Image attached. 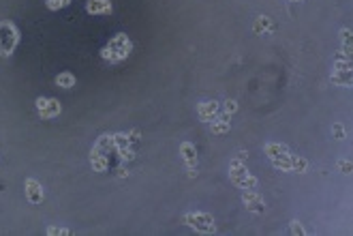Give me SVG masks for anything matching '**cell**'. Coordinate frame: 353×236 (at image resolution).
<instances>
[{"label": "cell", "mask_w": 353, "mask_h": 236, "mask_svg": "<svg viewBox=\"0 0 353 236\" xmlns=\"http://www.w3.org/2000/svg\"><path fill=\"white\" fill-rule=\"evenodd\" d=\"M180 155L184 159V163L189 165V170H195V165H197V148H195L191 142H182Z\"/></svg>", "instance_id": "obj_11"}, {"label": "cell", "mask_w": 353, "mask_h": 236, "mask_svg": "<svg viewBox=\"0 0 353 236\" xmlns=\"http://www.w3.org/2000/svg\"><path fill=\"white\" fill-rule=\"evenodd\" d=\"M71 5V0H45V7L50 11H60Z\"/></svg>", "instance_id": "obj_18"}, {"label": "cell", "mask_w": 353, "mask_h": 236, "mask_svg": "<svg viewBox=\"0 0 353 236\" xmlns=\"http://www.w3.org/2000/svg\"><path fill=\"white\" fill-rule=\"evenodd\" d=\"M276 26H274V22L267 17V15H259L257 19H255L253 24V32L255 34H265V32H272Z\"/></svg>", "instance_id": "obj_12"}, {"label": "cell", "mask_w": 353, "mask_h": 236, "mask_svg": "<svg viewBox=\"0 0 353 236\" xmlns=\"http://www.w3.org/2000/svg\"><path fill=\"white\" fill-rule=\"evenodd\" d=\"M229 118H231V114H225V112H223L221 121L216 118V121L210 123V129H212L214 135H221V133H227V131H229Z\"/></svg>", "instance_id": "obj_14"}, {"label": "cell", "mask_w": 353, "mask_h": 236, "mask_svg": "<svg viewBox=\"0 0 353 236\" xmlns=\"http://www.w3.org/2000/svg\"><path fill=\"white\" fill-rule=\"evenodd\" d=\"M131 52H133V41L129 39V34L118 32V34H114V37L107 41V45L103 47L101 56H103L105 63L116 65V63L127 61V58L131 56Z\"/></svg>", "instance_id": "obj_1"}, {"label": "cell", "mask_w": 353, "mask_h": 236, "mask_svg": "<svg viewBox=\"0 0 353 236\" xmlns=\"http://www.w3.org/2000/svg\"><path fill=\"white\" fill-rule=\"evenodd\" d=\"M340 41H343L345 50L351 52V28H343V32H340Z\"/></svg>", "instance_id": "obj_19"}, {"label": "cell", "mask_w": 353, "mask_h": 236, "mask_svg": "<svg viewBox=\"0 0 353 236\" xmlns=\"http://www.w3.org/2000/svg\"><path fill=\"white\" fill-rule=\"evenodd\" d=\"M120 152V157H122L124 161H131V159H135V152H133L131 148H124V150H118Z\"/></svg>", "instance_id": "obj_24"}, {"label": "cell", "mask_w": 353, "mask_h": 236, "mask_svg": "<svg viewBox=\"0 0 353 236\" xmlns=\"http://www.w3.org/2000/svg\"><path fill=\"white\" fill-rule=\"evenodd\" d=\"M184 223H186V226H191L193 230L201 232V234L216 232L214 217L208 215V212H189V215H184Z\"/></svg>", "instance_id": "obj_4"}, {"label": "cell", "mask_w": 353, "mask_h": 236, "mask_svg": "<svg viewBox=\"0 0 353 236\" xmlns=\"http://www.w3.org/2000/svg\"><path fill=\"white\" fill-rule=\"evenodd\" d=\"M229 176H231V183H234L236 187H240V189H257L259 187V181L248 174V170L244 168V163H242L240 159L231 161Z\"/></svg>", "instance_id": "obj_3"}, {"label": "cell", "mask_w": 353, "mask_h": 236, "mask_svg": "<svg viewBox=\"0 0 353 236\" xmlns=\"http://www.w3.org/2000/svg\"><path fill=\"white\" fill-rule=\"evenodd\" d=\"M47 234H50V236H69V234H71V230H67V228H58V226H50V228H47Z\"/></svg>", "instance_id": "obj_20"}, {"label": "cell", "mask_w": 353, "mask_h": 236, "mask_svg": "<svg viewBox=\"0 0 353 236\" xmlns=\"http://www.w3.org/2000/svg\"><path fill=\"white\" fill-rule=\"evenodd\" d=\"M88 15H109L114 11L112 0H88L86 5Z\"/></svg>", "instance_id": "obj_10"}, {"label": "cell", "mask_w": 353, "mask_h": 236, "mask_svg": "<svg viewBox=\"0 0 353 236\" xmlns=\"http://www.w3.org/2000/svg\"><path fill=\"white\" fill-rule=\"evenodd\" d=\"M242 200H244L246 210L255 212V215H261V212H265L263 200H261L259 191H255V189H244V191H242Z\"/></svg>", "instance_id": "obj_7"}, {"label": "cell", "mask_w": 353, "mask_h": 236, "mask_svg": "<svg viewBox=\"0 0 353 236\" xmlns=\"http://www.w3.org/2000/svg\"><path fill=\"white\" fill-rule=\"evenodd\" d=\"M36 112H39V116L43 118V121H47V118H54V116H58L60 112H63V105H60L58 99L39 97L36 99Z\"/></svg>", "instance_id": "obj_6"}, {"label": "cell", "mask_w": 353, "mask_h": 236, "mask_svg": "<svg viewBox=\"0 0 353 236\" xmlns=\"http://www.w3.org/2000/svg\"><path fill=\"white\" fill-rule=\"evenodd\" d=\"M56 86H60V88H73V86H75V75H73L71 71H63V73L56 75Z\"/></svg>", "instance_id": "obj_15"}, {"label": "cell", "mask_w": 353, "mask_h": 236, "mask_svg": "<svg viewBox=\"0 0 353 236\" xmlns=\"http://www.w3.org/2000/svg\"><path fill=\"white\" fill-rule=\"evenodd\" d=\"M338 170L345 174H351V161H338Z\"/></svg>", "instance_id": "obj_25"}, {"label": "cell", "mask_w": 353, "mask_h": 236, "mask_svg": "<svg viewBox=\"0 0 353 236\" xmlns=\"http://www.w3.org/2000/svg\"><path fill=\"white\" fill-rule=\"evenodd\" d=\"M24 187H26V198H28V202H30V204H41V202H43L45 191H43L41 183L36 181V179H28Z\"/></svg>", "instance_id": "obj_9"}, {"label": "cell", "mask_w": 353, "mask_h": 236, "mask_svg": "<svg viewBox=\"0 0 353 236\" xmlns=\"http://www.w3.org/2000/svg\"><path fill=\"white\" fill-rule=\"evenodd\" d=\"M118 176H120V179H127V176H129V170H124V168H118Z\"/></svg>", "instance_id": "obj_26"}, {"label": "cell", "mask_w": 353, "mask_h": 236, "mask_svg": "<svg viewBox=\"0 0 353 236\" xmlns=\"http://www.w3.org/2000/svg\"><path fill=\"white\" fill-rule=\"evenodd\" d=\"M197 116L203 123H212L221 116V103L218 101H203L197 105Z\"/></svg>", "instance_id": "obj_8"}, {"label": "cell", "mask_w": 353, "mask_h": 236, "mask_svg": "<svg viewBox=\"0 0 353 236\" xmlns=\"http://www.w3.org/2000/svg\"><path fill=\"white\" fill-rule=\"evenodd\" d=\"M291 3H300V0H291Z\"/></svg>", "instance_id": "obj_27"}, {"label": "cell", "mask_w": 353, "mask_h": 236, "mask_svg": "<svg viewBox=\"0 0 353 236\" xmlns=\"http://www.w3.org/2000/svg\"><path fill=\"white\" fill-rule=\"evenodd\" d=\"M19 45V28L13 22H0V56L9 58Z\"/></svg>", "instance_id": "obj_2"}, {"label": "cell", "mask_w": 353, "mask_h": 236, "mask_svg": "<svg viewBox=\"0 0 353 236\" xmlns=\"http://www.w3.org/2000/svg\"><path fill=\"white\" fill-rule=\"evenodd\" d=\"M238 110V103L234 101V99H229V101H225V114H234Z\"/></svg>", "instance_id": "obj_23"}, {"label": "cell", "mask_w": 353, "mask_h": 236, "mask_svg": "<svg viewBox=\"0 0 353 236\" xmlns=\"http://www.w3.org/2000/svg\"><path fill=\"white\" fill-rule=\"evenodd\" d=\"M289 148L285 144H274V142H270V144H265V155L270 159H281V157H287L289 155Z\"/></svg>", "instance_id": "obj_13"}, {"label": "cell", "mask_w": 353, "mask_h": 236, "mask_svg": "<svg viewBox=\"0 0 353 236\" xmlns=\"http://www.w3.org/2000/svg\"><path fill=\"white\" fill-rule=\"evenodd\" d=\"M351 80H353V73H351V61L347 58H336L334 63V71L330 75V82L334 86H351Z\"/></svg>", "instance_id": "obj_5"}, {"label": "cell", "mask_w": 353, "mask_h": 236, "mask_svg": "<svg viewBox=\"0 0 353 236\" xmlns=\"http://www.w3.org/2000/svg\"><path fill=\"white\" fill-rule=\"evenodd\" d=\"M289 232H291V234H296V236H304V234H306V230L302 228V223H300V221H291V223H289Z\"/></svg>", "instance_id": "obj_21"}, {"label": "cell", "mask_w": 353, "mask_h": 236, "mask_svg": "<svg viewBox=\"0 0 353 236\" xmlns=\"http://www.w3.org/2000/svg\"><path fill=\"white\" fill-rule=\"evenodd\" d=\"M332 133H334V137H336V140H345V137H347V131H345V127L340 125V123H336V125L332 127Z\"/></svg>", "instance_id": "obj_22"}, {"label": "cell", "mask_w": 353, "mask_h": 236, "mask_svg": "<svg viewBox=\"0 0 353 236\" xmlns=\"http://www.w3.org/2000/svg\"><path fill=\"white\" fill-rule=\"evenodd\" d=\"M289 161H291V172H298V174H304L308 170V161L304 157H298V155H289Z\"/></svg>", "instance_id": "obj_16"}, {"label": "cell", "mask_w": 353, "mask_h": 236, "mask_svg": "<svg viewBox=\"0 0 353 236\" xmlns=\"http://www.w3.org/2000/svg\"><path fill=\"white\" fill-rule=\"evenodd\" d=\"M90 163H92V168H94L96 172H103V170L107 168V159H105L103 155H92V157H90Z\"/></svg>", "instance_id": "obj_17"}]
</instances>
